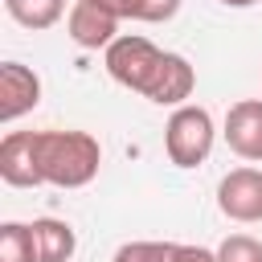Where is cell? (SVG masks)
I'll return each mask as SVG.
<instances>
[{
	"label": "cell",
	"instance_id": "obj_1",
	"mask_svg": "<svg viewBox=\"0 0 262 262\" xmlns=\"http://www.w3.org/2000/svg\"><path fill=\"white\" fill-rule=\"evenodd\" d=\"M102 66L119 86L143 94L156 106H184V98L196 86V70L188 66V57L168 53L139 33L115 37L102 53Z\"/></svg>",
	"mask_w": 262,
	"mask_h": 262
},
{
	"label": "cell",
	"instance_id": "obj_2",
	"mask_svg": "<svg viewBox=\"0 0 262 262\" xmlns=\"http://www.w3.org/2000/svg\"><path fill=\"white\" fill-rule=\"evenodd\" d=\"M102 147L90 131H37V172L53 188H86L98 176Z\"/></svg>",
	"mask_w": 262,
	"mask_h": 262
},
{
	"label": "cell",
	"instance_id": "obj_3",
	"mask_svg": "<svg viewBox=\"0 0 262 262\" xmlns=\"http://www.w3.org/2000/svg\"><path fill=\"white\" fill-rule=\"evenodd\" d=\"M213 139H217V127H213V115L205 106H176L168 115V127H164V151L176 168H196L209 160L213 151Z\"/></svg>",
	"mask_w": 262,
	"mask_h": 262
},
{
	"label": "cell",
	"instance_id": "obj_4",
	"mask_svg": "<svg viewBox=\"0 0 262 262\" xmlns=\"http://www.w3.org/2000/svg\"><path fill=\"white\" fill-rule=\"evenodd\" d=\"M217 209L229 221L254 225L262 221V172L258 168H233L217 184Z\"/></svg>",
	"mask_w": 262,
	"mask_h": 262
},
{
	"label": "cell",
	"instance_id": "obj_5",
	"mask_svg": "<svg viewBox=\"0 0 262 262\" xmlns=\"http://www.w3.org/2000/svg\"><path fill=\"white\" fill-rule=\"evenodd\" d=\"M119 20L123 16H115L106 4H98V0H74V8H70V16H66V33H70V41L74 45H82V49H106L115 37H119Z\"/></svg>",
	"mask_w": 262,
	"mask_h": 262
},
{
	"label": "cell",
	"instance_id": "obj_6",
	"mask_svg": "<svg viewBox=\"0 0 262 262\" xmlns=\"http://www.w3.org/2000/svg\"><path fill=\"white\" fill-rule=\"evenodd\" d=\"M0 180L12 188H37V131H8L0 139Z\"/></svg>",
	"mask_w": 262,
	"mask_h": 262
},
{
	"label": "cell",
	"instance_id": "obj_7",
	"mask_svg": "<svg viewBox=\"0 0 262 262\" xmlns=\"http://www.w3.org/2000/svg\"><path fill=\"white\" fill-rule=\"evenodd\" d=\"M37 102H41V78L20 61H4L0 66V123H16Z\"/></svg>",
	"mask_w": 262,
	"mask_h": 262
},
{
	"label": "cell",
	"instance_id": "obj_8",
	"mask_svg": "<svg viewBox=\"0 0 262 262\" xmlns=\"http://www.w3.org/2000/svg\"><path fill=\"white\" fill-rule=\"evenodd\" d=\"M225 143L242 160H262V98H242L229 106Z\"/></svg>",
	"mask_w": 262,
	"mask_h": 262
},
{
	"label": "cell",
	"instance_id": "obj_9",
	"mask_svg": "<svg viewBox=\"0 0 262 262\" xmlns=\"http://www.w3.org/2000/svg\"><path fill=\"white\" fill-rule=\"evenodd\" d=\"M33 250H37V262H70L78 250V233L70 229V221L37 217L33 221Z\"/></svg>",
	"mask_w": 262,
	"mask_h": 262
},
{
	"label": "cell",
	"instance_id": "obj_10",
	"mask_svg": "<svg viewBox=\"0 0 262 262\" xmlns=\"http://www.w3.org/2000/svg\"><path fill=\"white\" fill-rule=\"evenodd\" d=\"M4 8H8V16H12L16 25H25V29H33V33L53 29V25L66 16V0H4Z\"/></svg>",
	"mask_w": 262,
	"mask_h": 262
},
{
	"label": "cell",
	"instance_id": "obj_11",
	"mask_svg": "<svg viewBox=\"0 0 262 262\" xmlns=\"http://www.w3.org/2000/svg\"><path fill=\"white\" fill-rule=\"evenodd\" d=\"M0 262H37L33 225H25V221H4L0 225Z\"/></svg>",
	"mask_w": 262,
	"mask_h": 262
},
{
	"label": "cell",
	"instance_id": "obj_12",
	"mask_svg": "<svg viewBox=\"0 0 262 262\" xmlns=\"http://www.w3.org/2000/svg\"><path fill=\"white\" fill-rule=\"evenodd\" d=\"M217 262H262V242L250 233H229L217 246Z\"/></svg>",
	"mask_w": 262,
	"mask_h": 262
},
{
	"label": "cell",
	"instance_id": "obj_13",
	"mask_svg": "<svg viewBox=\"0 0 262 262\" xmlns=\"http://www.w3.org/2000/svg\"><path fill=\"white\" fill-rule=\"evenodd\" d=\"M111 262H172V242H127Z\"/></svg>",
	"mask_w": 262,
	"mask_h": 262
},
{
	"label": "cell",
	"instance_id": "obj_14",
	"mask_svg": "<svg viewBox=\"0 0 262 262\" xmlns=\"http://www.w3.org/2000/svg\"><path fill=\"white\" fill-rule=\"evenodd\" d=\"M176 12H180V0H139V12H135V20L160 25V20H172Z\"/></svg>",
	"mask_w": 262,
	"mask_h": 262
},
{
	"label": "cell",
	"instance_id": "obj_15",
	"mask_svg": "<svg viewBox=\"0 0 262 262\" xmlns=\"http://www.w3.org/2000/svg\"><path fill=\"white\" fill-rule=\"evenodd\" d=\"M172 262H217V250H205V246H184V242H172Z\"/></svg>",
	"mask_w": 262,
	"mask_h": 262
},
{
	"label": "cell",
	"instance_id": "obj_16",
	"mask_svg": "<svg viewBox=\"0 0 262 262\" xmlns=\"http://www.w3.org/2000/svg\"><path fill=\"white\" fill-rule=\"evenodd\" d=\"M98 4H106L115 16H131V20H135V12H139V0H98Z\"/></svg>",
	"mask_w": 262,
	"mask_h": 262
},
{
	"label": "cell",
	"instance_id": "obj_17",
	"mask_svg": "<svg viewBox=\"0 0 262 262\" xmlns=\"http://www.w3.org/2000/svg\"><path fill=\"white\" fill-rule=\"evenodd\" d=\"M225 8H250V4H262V0H221Z\"/></svg>",
	"mask_w": 262,
	"mask_h": 262
}]
</instances>
